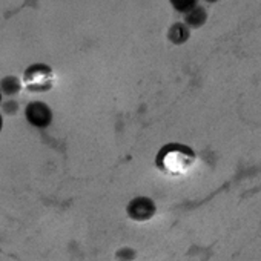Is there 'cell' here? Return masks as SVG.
Instances as JSON below:
<instances>
[{"instance_id": "obj_11", "label": "cell", "mask_w": 261, "mask_h": 261, "mask_svg": "<svg viewBox=\"0 0 261 261\" xmlns=\"http://www.w3.org/2000/svg\"><path fill=\"white\" fill-rule=\"evenodd\" d=\"M204 2H207V4H215V2H218V0H204Z\"/></svg>"}, {"instance_id": "obj_4", "label": "cell", "mask_w": 261, "mask_h": 261, "mask_svg": "<svg viewBox=\"0 0 261 261\" xmlns=\"http://www.w3.org/2000/svg\"><path fill=\"white\" fill-rule=\"evenodd\" d=\"M206 20H207V13L203 7L198 5L185 14V25L188 28H200L206 23Z\"/></svg>"}, {"instance_id": "obj_2", "label": "cell", "mask_w": 261, "mask_h": 261, "mask_svg": "<svg viewBox=\"0 0 261 261\" xmlns=\"http://www.w3.org/2000/svg\"><path fill=\"white\" fill-rule=\"evenodd\" d=\"M155 203L152 198L140 195L133 198L127 206H126V214L130 220H136V221H146L149 218H152L155 215Z\"/></svg>"}, {"instance_id": "obj_3", "label": "cell", "mask_w": 261, "mask_h": 261, "mask_svg": "<svg viewBox=\"0 0 261 261\" xmlns=\"http://www.w3.org/2000/svg\"><path fill=\"white\" fill-rule=\"evenodd\" d=\"M25 80L31 91H45L51 86V69L45 65H33L27 69Z\"/></svg>"}, {"instance_id": "obj_5", "label": "cell", "mask_w": 261, "mask_h": 261, "mask_svg": "<svg viewBox=\"0 0 261 261\" xmlns=\"http://www.w3.org/2000/svg\"><path fill=\"white\" fill-rule=\"evenodd\" d=\"M22 89V83L16 75H7L0 80V91H2L4 95L7 97H14L20 92Z\"/></svg>"}, {"instance_id": "obj_8", "label": "cell", "mask_w": 261, "mask_h": 261, "mask_svg": "<svg viewBox=\"0 0 261 261\" xmlns=\"http://www.w3.org/2000/svg\"><path fill=\"white\" fill-rule=\"evenodd\" d=\"M136 256H137L136 249L127 247V246H124V247H121V249H118L115 252V258L118 261H133V259H136Z\"/></svg>"}, {"instance_id": "obj_1", "label": "cell", "mask_w": 261, "mask_h": 261, "mask_svg": "<svg viewBox=\"0 0 261 261\" xmlns=\"http://www.w3.org/2000/svg\"><path fill=\"white\" fill-rule=\"evenodd\" d=\"M25 118L27 121L39 129H45L53 123V111L45 101H31L25 108Z\"/></svg>"}, {"instance_id": "obj_7", "label": "cell", "mask_w": 261, "mask_h": 261, "mask_svg": "<svg viewBox=\"0 0 261 261\" xmlns=\"http://www.w3.org/2000/svg\"><path fill=\"white\" fill-rule=\"evenodd\" d=\"M171 5L178 11V13H189L192 8L197 7V2L198 0H169Z\"/></svg>"}, {"instance_id": "obj_10", "label": "cell", "mask_w": 261, "mask_h": 261, "mask_svg": "<svg viewBox=\"0 0 261 261\" xmlns=\"http://www.w3.org/2000/svg\"><path fill=\"white\" fill-rule=\"evenodd\" d=\"M2 126H4V121H2V114H0V130H2Z\"/></svg>"}, {"instance_id": "obj_6", "label": "cell", "mask_w": 261, "mask_h": 261, "mask_svg": "<svg viewBox=\"0 0 261 261\" xmlns=\"http://www.w3.org/2000/svg\"><path fill=\"white\" fill-rule=\"evenodd\" d=\"M169 40L175 45H181L189 39V28L183 23V22H177L171 27L169 34H168Z\"/></svg>"}, {"instance_id": "obj_12", "label": "cell", "mask_w": 261, "mask_h": 261, "mask_svg": "<svg viewBox=\"0 0 261 261\" xmlns=\"http://www.w3.org/2000/svg\"><path fill=\"white\" fill-rule=\"evenodd\" d=\"M0 105H2V91H0Z\"/></svg>"}, {"instance_id": "obj_9", "label": "cell", "mask_w": 261, "mask_h": 261, "mask_svg": "<svg viewBox=\"0 0 261 261\" xmlns=\"http://www.w3.org/2000/svg\"><path fill=\"white\" fill-rule=\"evenodd\" d=\"M2 111L7 115H16L17 111H19V103L16 100L10 98V100H7V101L2 103Z\"/></svg>"}]
</instances>
